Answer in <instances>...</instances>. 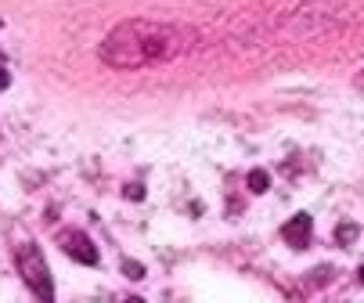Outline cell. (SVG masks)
Returning <instances> with one entry per match:
<instances>
[{"label": "cell", "mask_w": 364, "mask_h": 303, "mask_svg": "<svg viewBox=\"0 0 364 303\" xmlns=\"http://www.w3.org/2000/svg\"><path fill=\"white\" fill-rule=\"evenodd\" d=\"M195 33L170 22H151V18H130L119 22L105 40H101L97 55L112 69H144L155 62H170L184 51H191Z\"/></svg>", "instance_id": "obj_1"}, {"label": "cell", "mask_w": 364, "mask_h": 303, "mask_svg": "<svg viewBox=\"0 0 364 303\" xmlns=\"http://www.w3.org/2000/svg\"><path fill=\"white\" fill-rule=\"evenodd\" d=\"M15 264H18V275L22 282L40 296V299H55V282H50V271H47V260L40 257V249L36 245H18L15 253Z\"/></svg>", "instance_id": "obj_2"}, {"label": "cell", "mask_w": 364, "mask_h": 303, "mask_svg": "<svg viewBox=\"0 0 364 303\" xmlns=\"http://www.w3.org/2000/svg\"><path fill=\"white\" fill-rule=\"evenodd\" d=\"M58 245L65 249V257H73V260H80V264H87V267H94L101 257H97V245L90 242V235L87 231H76V228H69V231H62L58 235Z\"/></svg>", "instance_id": "obj_3"}, {"label": "cell", "mask_w": 364, "mask_h": 303, "mask_svg": "<svg viewBox=\"0 0 364 303\" xmlns=\"http://www.w3.org/2000/svg\"><path fill=\"white\" fill-rule=\"evenodd\" d=\"M310 235H314V220H310L306 213H296V217L285 220V228H282V238H285L292 249H303V245L310 242Z\"/></svg>", "instance_id": "obj_4"}, {"label": "cell", "mask_w": 364, "mask_h": 303, "mask_svg": "<svg viewBox=\"0 0 364 303\" xmlns=\"http://www.w3.org/2000/svg\"><path fill=\"white\" fill-rule=\"evenodd\" d=\"M245 184H249V191H252V195H264V191L271 188V177H267V170H252Z\"/></svg>", "instance_id": "obj_5"}, {"label": "cell", "mask_w": 364, "mask_h": 303, "mask_svg": "<svg viewBox=\"0 0 364 303\" xmlns=\"http://www.w3.org/2000/svg\"><path fill=\"white\" fill-rule=\"evenodd\" d=\"M357 235H360V228H357L353 220H346V224H339V228H336V242H339V245L357 242Z\"/></svg>", "instance_id": "obj_6"}, {"label": "cell", "mask_w": 364, "mask_h": 303, "mask_svg": "<svg viewBox=\"0 0 364 303\" xmlns=\"http://www.w3.org/2000/svg\"><path fill=\"white\" fill-rule=\"evenodd\" d=\"M123 275L134 278V282H141V278H144V267H141L137 260H127V257H123Z\"/></svg>", "instance_id": "obj_7"}, {"label": "cell", "mask_w": 364, "mask_h": 303, "mask_svg": "<svg viewBox=\"0 0 364 303\" xmlns=\"http://www.w3.org/2000/svg\"><path fill=\"white\" fill-rule=\"evenodd\" d=\"M127 195H130L134 202H141V198H144V188H141V184H130V188H127Z\"/></svg>", "instance_id": "obj_8"}, {"label": "cell", "mask_w": 364, "mask_h": 303, "mask_svg": "<svg viewBox=\"0 0 364 303\" xmlns=\"http://www.w3.org/2000/svg\"><path fill=\"white\" fill-rule=\"evenodd\" d=\"M8 83H11V73H8V69H0V90H4Z\"/></svg>", "instance_id": "obj_9"}, {"label": "cell", "mask_w": 364, "mask_h": 303, "mask_svg": "<svg viewBox=\"0 0 364 303\" xmlns=\"http://www.w3.org/2000/svg\"><path fill=\"white\" fill-rule=\"evenodd\" d=\"M357 282H360V285H364V264H360V267H357Z\"/></svg>", "instance_id": "obj_10"}]
</instances>
